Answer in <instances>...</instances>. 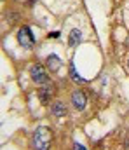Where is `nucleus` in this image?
Here are the masks:
<instances>
[{"label": "nucleus", "mask_w": 129, "mask_h": 150, "mask_svg": "<svg viewBox=\"0 0 129 150\" xmlns=\"http://www.w3.org/2000/svg\"><path fill=\"white\" fill-rule=\"evenodd\" d=\"M52 142V133L49 127H39L33 134V147L37 150H49Z\"/></svg>", "instance_id": "f257e3e1"}, {"label": "nucleus", "mask_w": 129, "mask_h": 150, "mask_svg": "<svg viewBox=\"0 0 129 150\" xmlns=\"http://www.w3.org/2000/svg\"><path fill=\"white\" fill-rule=\"evenodd\" d=\"M18 42H19L23 47H28V49L35 44V37H33V33H32V30H30L28 26H23V28L18 32Z\"/></svg>", "instance_id": "f03ea898"}, {"label": "nucleus", "mask_w": 129, "mask_h": 150, "mask_svg": "<svg viewBox=\"0 0 129 150\" xmlns=\"http://www.w3.org/2000/svg\"><path fill=\"white\" fill-rule=\"evenodd\" d=\"M30 75H32V80L35 84H45L47 82V72L42 65H33L30 68Z\"/></svg>", "instance_id": "7ed1b4c3"}, {"label": "nucleus", "mask_w": 129, "mask_h": 150, "mask_svg": "<svg viewBox=\"0 0 129 150\" xmlns=\"http://www.w3.org/2000/svg\"><path fill=\"white\" fill-rule=\"evenodd\" d=\"M72 103L77 110H84L87 105V96L84 94V91H75L72 94Z\"/></svg>", "instance_id": "20e7f679"}, {"label": "nucleus", "mask_w": 129, "mask_h": 150, "mask_svg": "<svg viewBox=\"0 0 129 150\" xmlns=\"http://www.w3.org/2000/svg\"><path fill=\"white\" fill-rule=\"evenodd\" d=\"M66 113V107L63 101H52L51 103V115L54 117H63Z\"/></svg>", "instance_id": "39448f33"}, {"label": "nucleus", "mask_w": 129, "mask_h": 150, "mask_svg": "<svg viewBox=\"0 0 129 150\" xmlns=\"http://www.w3.org/2000/svg\"><path fill=\"white\" fill-rule=\"evenodd\" d=\"M82 42V32L80 30H72L70 32V37H68V44H70V47H77L79 44Z\"/></svg>", "instance_id": "423d86ee"}, {"label": "nucleus", "mask_w": 129, "mask_h": 150, "mask_svg": "<svg viewBox=\"0 0 129 150\" xmlns=\"http://www.w3.org/2000/svg\"><path fill=\"white\" fill-rule=\"evenodd\" d=\"M47 68H49L51 72H58V70L61 68V59H59L56 54H51V56L47 58Z\"/></svg>", "instance_id": "0eeeda50"}, {"label": "nucleus", "mask_w": 129, "mask_h": 150, "mask_svg": "<svg viewBox=\"0 0 129 150\" xmlns=\"http://www.w3.org/2000/svg\"><path fill=\"white\" fill-rule=\"evenodd\" d=\"M51 96H52V87H42L39 91V100H40V103H44V105H47L51 101Z\"/></svg>", "instance_id": "6e6552de"}, {"label": "nucleus", "mask_w": 129, "mask_h": 150, "mask_svg": "<svg viewBox=\"0 0 129 150\" xmlns=\"http://www.w3.org/2000/svg\"><path fill=\"white\" fill-rule=\"evenodd\" d=\"M70 77H72L77 84H84V82H86V80L79 75V72L75 70V63H73V61H70Z\"/></svg>", "instance_id": "1a4fd4ad"}, {"label": "nucleus", "mask_w": 129, "mask_h": 150, "mask_svg": "<svg viewBox=\"0 0 129 150\" xmlns=\"http://www.w3.org/2000/svg\"><path fill=\"white\" fill-rule=\"evenodd\" d=\"M73 150H87L84 145H80V143H73Z\"/></svg>", "instance_id": "9d476101"}, {"label": "nucleus", "mask_w": 129, "mask_h": 150, "mask_svg": "<svg viewBox=\"0 0 129 150\" xmlns=\"http://www.w3.org/2000/svg\"><path fill=\"white\" fill-rule=\"evenodd\" d=\"M49 38H59V32H51L49 33Z\"/></svg>", "instance_id": "9b49d317"}, {"label": "nucleus", "mask_w": 129, "mask_h": 150, "mask_svg": "<svg viewBox=\"0 0 129 150\" xmlns=\"http://www.w3.org/2000/svg\"><path fill=\"white\" fill-rule=\"evenodd\" d=\"M128 67H129V59H128Z\"/></svg>", "instance_id": "f8f14e48"}]
</instances>
